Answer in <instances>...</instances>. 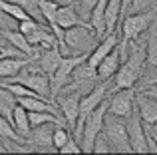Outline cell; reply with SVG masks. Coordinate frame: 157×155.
<instances>
[{
	"label": "cell",
	"instance_id": "obj_19",
	"mask_svg": "<svg viewBox=\"0 0 157 155\" xmlns=\"http://www.w3.org/2000/svg\"><path fill=\"white\" fill-rule=\"evenodd\" d=\"M10 123L14 125V129L20 133V135L28 139V135H30V131H32V125H30V115H28V109L26 108H22L20 104L16 105L14 112H12Z\"/></svg>",
	"mask_w": 157,
	"mask_h": 155
},
{
	"label": "cell",
	"instance_id": "obj_11",
	"mask_svg": "<svg viewBox=\"0 0 157 155\" xmlns=\"http://www.w3.org/2000/svg\"><path fill=\"white\" fill-rule=\"evenodd\" d=\"M119 40H121V32H119V28L115 32H111V34H105L104 40H101V42H98L96 48H94V50L88 54V64H90V66H94V68H98V64H100L101 60H104L105 56L109 54L115 46H117Z\"/></svg>",
	"mask_w": 157,
	"mask_h": 155
},
{
	"label": "cell",
	"instance_id": "obj_26",
	"mask_svg": "<svg viewBox=\"0 0 157 155\" xmlns=\"http://www.w3.org/2000/svg\"><path fill=\"white\" fill-rule=\"evenodd\" d=\"M145 72H149V76L143 74L141 78H139V81H141V89L151 88V85H157V68H153V66H145Z\"/></svg>",
	"mask_w": 157,
	"mask_h": 155
},
{
	"label": "cell",
	"instance_id": "obj_24",
	"mask_svg": "<svg viewBox=\"0 0 157 155\" xmlns=\"http://www.w3.org/2000/svg\"><path fill=\"white\" fill-rule=\"evenodd\" d=\"M96 2L98 0H74V8L78 10V14L82 16V20H88V24H90V14H92V8L96 6Z\"/></svg>",
	"mask_w": 157,
	"mask_h": 155
},
{
	"label": "cell",
	"instance_id": "obj_12",
	"mask_svg": "<svg viewBox=\"0 0 157 155\" xmlns=\"http://www.w3.org/2000/svg\"><path fill=\"white\" fill-rule=\"evenodd\" d=\"M135 109H137L139 117H141V121L145 125L157 123V97L139 92L135 96Z\"/></svg>",
	"mask_w": 157,
	"mask_h": 155
},
{
	"label": "cell",
	"instance_id": "obj_23",
	"mask_svg": "<svg viewBox=\"0 0 157 155\" xmlns=\"http://www.w3.org/2000/svg\"><path fill=\"white\" fill-rule=\"evenodd\" d=\"M70 129L66 127V125H56L54 127V133H52V143H54V147L60 151V147H64V143L70 139Z\"/></svg>",
	"mask_w": 157,
	"mask_h": 155
},
{
	"label": "cell",
	"instance_id": "obj_9",
	"mask_svg": "<svg viewBox=\"0 0 157 155\" xmlns=\"http://www.w3.org/2000/svg\"><path fill=\"white\" fill-rule=\"evenodd\" d=\"M80 97H82L80 92H60L56 96V100H58L56 104L60 108V113L64 115L70 129L76 127L78 115H80Z\"/></svg>",
	"mask_w": 157,
	"mask_h": 155
},
{
	"label": "cell",
	"instance_id": "obj_16",
	"mask_svg": "<svg viewBox=\"0 0 157 155\" xmlns=\"http://www.w3.org/2000/svg\"><path fill=\"white\" fill-rule=\"evenodd\" d=\"M2 34H4V38L8 40V44H12L16 50H20L22 54H26L28 58H38V56H36V50L30 46L28 38L20 30H2Z\"/></svg>",
	"mask_w": 157,
	"mask_h": 155
},
{
	"label": "cell",
	"instance_id": "obj_5",
	"mask_svg": "<svg viewBox=\"0 0 157 155\" xmlns=\"http://www.w3.org/2000/svg\"><path fill=\"white\" fill-rule=\"evenodd\" d=\"M86 58H88V54H84V52H82V54H70V56H64V58H62L58 70L50 76L52 100H56V96L66 88V85H68V81H70V78H72L74 70H76Z\"/></svg>",
	"mask_w": 157,
	"mask_h": 155
},
{
	"label": "cell",
	"instance_id": "obj_6",
	"mask_svg": "<svg viewBox=\"0 0 157 155\" xmlns=\"http://www.w3.org/2000/svg\"><path fill=\"white\" fill-rule=\"evenodd\" d=\"M64 38L72 52L78 50V52H84V54H90L96 48L94 44H98V36L90 24H78V26L68 28Z\"/></svg>",
	"mask_w": 157,
	"mask_h": 155
},
{
	"label": "cell",
	"instance_id": "obj_31",
	"mask_svg": "<svg viewBox=\"0 0 157 155\" xmlns=\"http://www.w3.org/2000/svg\"><path fill=\"white\" fill-rule=\"evenodd\" d=\"M129 2L131 0H121V18L127 14V10H129Z\"/></svg>",
	"mask_w": 157,
	"mask_h": 155
},
{
	"label": "cell",
	"instance_id": "obj_21",
	"mask_svg": "<svg viewBox=\"0 0 157 155\" xmlns=\"http://www.w3.org/2000/svg\"><path fill=\"white\" fill-rule=\"evenodd\" d=\"M0 10H2L4 14L8 16V18L16 20V22H20V20H26V18H32V16L28 14V12L24 10L20 4L12 2V0H0Z\"/></svg>",
	"mask_w": 157,
	"mask_h": 155
},
{
	"label": "cell",
	"instance_id": "obj_22",
	"mask_svg": "<svg viewBox=\"0 0 157 155\" xmlns=\"http://www.w3.org/2000/svg\"><path fill=\"white\" fill-rule=\"evenodd\" d=\"M145 64L157 68V32L153 30L147 38V54H145Z\"/></svg>",
	"mask_w": 157,
	"mask_h": 155
},
{
	"label": "cell",
	"instance_id": "obj_4",
	"mask_svg": "<svg viewBox=\"0 0 157 155\" xmlns=\"http://www.w3.org/2000/svg\"><path fill=\"white\" fill-rule=\"evenodd\" d=\"M155 20V10H145L137 12V14H125L119 22V32H121L123 42H135L137 38H141L143 32H147L151 28Z\"/></svg>",
	"mask_w": 157,
	"mask_h": 155
},
{
	"label": "cell",
	"instance_id": "obj_8",
	"mask_svg": "<svg viewBox=\"0 0 157 155\" xmlns=\"http://www.w3.org/2000/svg\"><path fill=\"white\" fill-rule=\"evenodd\" d=\"M125 127H127V137H129V145L133 153H149V145H147V129L145 123L141 121L137 109H133L129 117H125Z\"/></svg>",
	"mask_w": 157,
	"mask_h": 155
},
{
	"label": "cell",
	"instance_id": "obj_18",
	"mask_svg": "<svg viewBox=\"0 0 157 155\" xmlns=\"http://www.w3.org/2000/svg\"><path fill=\"white\" fill-rule=\"evenodd\" d=\"M119 22H121V0H107V6H105V34H111V32L117 30Z\"/></svg>",
	"mask_w": 157,
	"mask_h": 155
},
{
	"label": "cell",
	"instance_id": "obj_33",
	"mask_svg": "<svg viewBox=\"0 0 157 155\" xmlns=\"http://www.w3.org/2000/svg\"><path fill=\"white\" fill-rule=\"evenodd\" d=\"M155 125H157V123H155Z\"/></svg>",
	"mask_w": 157,
	"mask_h": 155
},
{
	"label": "cell",
	"instance_id": "obj_29",
	"mask_svg": "<svg viewBox=\"0 0 157 155\" xmlns=\"http://www.w3.org/2000/svg\"><path fill=\"white\" fill-rule=\"evenodd\" d=\"M60 153H76V155H80L82 153V147H80V143H78V139L76 137H70L68 141L64 143V147H60Z\"/></svg>",
	"mask_w": 157,
	"mask_h": 155
},
{
	"label": "cell",
	"instance_id": "obj_10",
	"mask_svg": "<svg viewBox=\"0 0 157 155\" xmlns=\"http://www.w3.org/2000/svg\"><path fill=\"white\" fill-rule=\"evenodd\" d=\"M54 123H42L32 127L30 135H28V145L34 147V151H58L52 143V133H54Z\"/></svg>",
	"mask_w": 157,
	"mask_h": 155
},
{
	"label": "cell",
	"instance_id": "obj_25",
	"mask_svg": "<svg viewBox=\"0 0 157 155\" xmlns=\"http://www.w3.org/2000/svg\"><path fill=\"white\" fill-rule=\"evenodd\" d=\"M157 0H131L129 2V10L127 14H137V12H145V10H151L155 6Z\"/></svg>",
	"mask_w": 157,
	"mask_h": 155
},
{
	"label": "cell",
	"instance_id": "obj_32",
	"mask_svg": "<svg viewBox=\"0 0 157 155\" xmlns=\"http://www.w3.org/2000/svg\"><path fill=\"white\" fill-rule=\"evenodd\" d=\"M0 42H8L6 38H4V34H2V30H0Z\"/></svg>",
	"mask_w": 157,
	"mask_h": 155
},
{
	"label": "cell",
	"instance_id": "obj_7",
	"mask_svg": "<svg viewBox=\"0 0 157 155\" xmlns=\"http://www.w3.org/2000/svg\"><path fill=\"white\" fill-rule=\"evenodd\" d=\"M135 88H123V89H115L107 100V113L117 117H129L135 109Z\"/></svg>",
	"mask_w": 157,
	"mask_h": 155
},
{
	"label": "cell",
	"instance_id": "obj_1",
	"mask_svg": "<svg viewBox=\"0 0 157 155\" xmlns=\"http://www.w3.org/2000/svg\"><path fill=\"white\" fill-rule=\"evenodd\" d=\"M8 81H18V84H24V85H28L32 92H36L38 96L52 100L50 78H48V74L40 68V64H38V60H36V58H32L30 62H28L26 66L18 72V74L12 78V80H8Z\"/></svg>",
	"mask_w": 157,
	"mask_h": 155
},
{
	"label": "cell",
	"instance_id": "obj_28",
	"mask_svg": "<svg viewBox=\"0 0 157 155\" xmlns=\"http://www.w3.org/2000/svg\"><path fill=\"white\" fill-rule=\"evenodd\" d=\"M6 56H22V58H28L26 54H22L20 50H16L12 44H8V42H0V60L6 58Z\"/></svg>",
	"mask_w": 157,
	"mask_h": 155
},
{
	"label": "cell",
	"instance_id": "obj_20",
	"mask_svg": "<svg viewBox=\"0 0 157 155\" xmlns=\"http://www.w3.org/2000/svg\"><path fill=\"white\" fill-rule=\"evenodd\" d=\"M18 105V97L6 88V85L0 84V115H4L8 121L12 119V112Z\"/></svg>",
	"mask_w": 157,
	"mask_h": 155
},
{
	"label": "cell",
	"instance_id": "obj_13",
	"mask_svg": "<svg viewBox=\"0 0 157 155\" xmlns=\"http://www.w3.org/2000/svg\"><path fill=\"white\" fill-rule=\"evenodd\" d=\"M119 42H121V40H119ZM119 64H121V46L117 44V46H115L113 50H111L109 54L98 64V68H96V70H98V78H100L101 81L111 80V76L117 72Z\"/></svg>",
	"mask_w": 157,
	"mask_h": 155
},
{
	"label": "cell",
	"instance_id": "obj_17",
	"mask_svg": "<svg viewBox=\"0 0 157 155\" xmlns=\"http://www.w3.org/2000/svg\"><path fill=\"white\" fill-rule=\"evenodd\" d=\"M105 6L107 0H98L96 6L92 8V14H90V26L94 28L98 38H104L105 34Z\"/></svg>",
	"mask_w": 157,
	"mask_h": 155
},
{
	"label": "cell",
	"instance_id": "obj_14",
	"mask_svg": "<svg viewBox=\"0 0 157 155\" xmlns=\"http://www.w3.org/2000/svg\"><path fill=\"white\" fill-rule=\"evenodd\" d=\"M62 58H64V54H62L60 46L56 44V46H52V48H48V50L40 52V58H36V60H38L40 68H42V70L48 74V78H50L54 72L58 70V66H60Z\"/></svg>",
	"mask_w": 157,
	"mask_h": 155
},
{
	"label": "cell",
	"instance_id": "obj_2",
	"mask_svg": "<svg viewBox=\"0 0 157 155\" xmlns=\"http://www.w3.org/2000/svg\"><path fill=\"white\" fill-rule=\"evenodd\" d=\"M104 135L109 143L111 153H133L129 145V137H127V127H125V119L117 115L105 113L104 119Z\"/></svg>",
	"mask_w": 157,
	"mask_h": 155
},
{
	"label": "cell",
	"instance_id": "obj_3",
	"mask_svg": "<svg viewBox=\"0 0 157 155\" xmlns=\"http://www.w3.org/2000/svg\"><path fill=\"white\" fill-rule=\"evenodd\" d=\"M107 113V101H101L94 112L88 113L82 127V137H80V147L82 153H94V141L100 135V131L104 129V119Z\"/></svg>",
	"mask_w": 157,
	"mask_h": 155
},
{
	"label": "cell",
	"instance_id": "obj_27",
	"mask_svg": "<svg viewBox=\"0 0 157 155\" xmlns=\"http://www.w3.org/2000/svg\"><path fill=\"white\" fill-rule=\"evenodd\" d=\"M94 153H111L109 143H107L104 131H100V135H98L96 141H94Z\"/></svg>",
	"mask_w": 157,
	"mask_h": 155
},
{
	"label": "cell",
	"instance_id": "obj_15",
	"mask_svg": "<svg viewBox=\"0 0 157 155\" xmlns=\"http://www.w3.org/2000/svg\"><path fill=\"white\" fill-rule=\"evenodd\" d=\"M32 58H22V56H6L0 60V80H12Z\"/></svg>",
	"mask_w": 157,
	"mask_h": 155
},
{
	"label": "cell",
	"instance_id": "obj_30",
	"mask_svg": "<svg viewBox=\"0 0 157 155\" xmlns=\"http://www.w3.org/2000/svg\"><path fill=\"white\" fill-rule=\"evenodd\" d=\"M143 93H147V96H153L157 97V85H151V88H145V89H141Z\"/></svg>",
	"mask_w": 157,
	"mask_h": 155
}]
</instances>
